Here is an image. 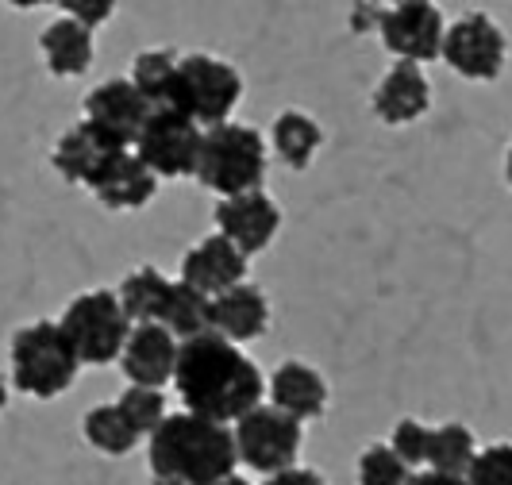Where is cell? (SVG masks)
<instances>
[{
	"mask_svg": "<svg viewBox=\"0 0 512 485\" xmlns=\"http://www.w3.org/2000/svg\"><path fill=\"white\" fill-rule=\"evenodd\" d=\"M39 51L54 77H77L93 66V27L77 20H54L39 35Z\"/></svg>",
	"mask_w": 512,
	"mask_h": 485,
	"instance_id": "ffe728a7",
	"label": "cell"
},
{
	"mask_svg": "<svg viewBox=\"0 0 512 485\" xmlns=\"http://www.w3.org/2000/svg\"><path fill=\"white\" fill-rule=\"evenodd\" d=\"M470 485H512V443H493L478 451V459L466 474Z\"/></svg>",
	"mask_w": 512,
	"mask_h": 485,
	"instance_id": "f1b7e54d",
	"label": "cell"
},
{
	"mask_svg": "<svg viewBox=\"0 0 512 485\" xmlns=\"http://www.w3.org/2000/svg\"><path fill=\"white\" fill-rule=\"evenodd\" d=\"M120 151H131V147L120 143L116 135H108L104 128H97V124L81 120V124H74V128L54 143L51 162H54V170L70 181V185H85V189H89V185L97 181V174H101L104 166Z\"/></svg>",
	"mask_w": 512,
	"mask_h": 485,
	"instance_id": "7c38bea8",
	"label": "cell"
},
{
	"mask_svg": "<svg viewBox=\"0 0 512 485\" xmlns=\"http://www.w3.org/2000/svg\"><path fill=\"white\" fill-rule=\"evenodd\" d=\"M474 459H478V443H474V432H470L466 424H439V428H432L428 470L466 478Z\"/></svg>",
	"mask_w": 512,
	"mask_h": 485,
	"instance_id": "d4e9b609",
	"label": "cell"
},
{
	"mask_svg": "<svg viewBox=\"0 0 512 485\" xmlns=\"http://www.w3.org/2000/svg\"><path fill=\"white\" fill-rule=\"evenodd\" d=\"M389 447L401 455L405 466H428V447H432V428H424L420 420H401L393 435H389Z\"/></svg>",
	"mask_w": 512,
	"mask_h": 485,
	"instance_id": "f546056e",
	"label": "cell"
},
{
	"mask_svg": "<svg viewBox=\"0 0 512 485\" xmlns=\"http://www.w3.org/2000/svg\"><path fill=\"white\" fill-rule=\"evenodd\" d=\"M4 405H8V389H4V382H0V412H4Z\"/></svg>",
	"mask_w": 512,
	"mask_h": 485,
	"instance_id": "74e56055",
	"label": "cell"
},
{
	"mask_svg": "<svg viewBox=\"0 0 512 485\" xmlns=\"http://www.w3.org/2000/svg\"><path fill=\"white\" fill-rule=\"evenodd\" d=\"M382 12H385V8L370 4V0L355 4V12H351V31H378V24H382Z\"/></svg>",
	"mask_w": 512,
	"mask_h": 485,
	"instance_id": "d6a6232c",
	"label": "cell"
},
{
	"mask_svg": "<svg viewBox=\"0 0 512 485\" xmlns=\"http://www.w3.org/2000/svg\"><path fill=\"white\" fill-rule=\"evenodd\" d=\"M262 485H324V478H320L316 470H305V466H289V470L270 474Z\"/></svg>",
	"mask_w": 512,
	"mask_h": 485,
	"instance_id": "1f68e13d",
	"label": "cell"
},
{
	"mask_svg": "<svg viewBox=\"0 0 512 485\" xmlns=\"http://www.w3.org/2000/svg\"><path fill=\"white\" fill-rule=\"evenodd\" d=\"M62 4V12L77 20V24L85 27H101L112 12H116V0H58Z\"/></svg>",
	"mask_w": 512,
	"mask_h": 485,
	"instance_id": "4dcf8cb0",
	"label": "cell"
},
{
	"mask_svg": "<svg viewBox=\"0 0 512 485\" xmlns=\"http://www.w3.org/2000/svg\"><path fill=\"white\" fill-rule=\"evenodd\" d=\"M12 382L20 393L35 401H54L74 385L81 358L70 347L62 324L54 320H35L12 335Z\"/></svg>",
	"mask_w": 512,
	"mask_h": 485,
	"instance_id": "3957f363",
	"label": "cell"
},
{
	"mask_svg": "<svg viewBox=\"0 0 512 485\" xmlns=\"http://www.w3.org/2000/svg\"><path fill=\"white\" fill-rule=\"evenodd\" d=\"M181 281L193 285L205 297H220V293H228V289L247 281V255L231 239H224L220 231L205 235L197 247H189L185 258H181Z\"/></svg>",
	"mask_w": 512,
	"mask_h": 485,
	"instance_id": "4fadbf2b",
	"label": "cell"
},
{
	"mask_svg": "<svg viewBox=\"0 0 512 485\" xmlns=\"http://www.w3.org/2000/svg\"><path fill=\"white\" fill-rule=\"evenodd\" d=\"M151 116V104L143 101V93L131 85V77H112L101 81L89 97H85V120L104 128L108 135H116L120 143L135 147L139 131Z\"/></svg>",
	"mask_w": 512,
	"mask_h": 485,
	"instance_id": "5bb4252c",
	"label": "cell"
},
{
	"mask_svg": "<svg viewBox=\"0 0 512 485\" xmlns=\"http://www.w3.org/2000/svg\"><path fill=\"white\" fill-rule=\"evenodd\" d=\"M93 197L104 208H116V212H131V208H143L158 193V178L147 170V162L135 151H120L108 166H104L97 181L89 185Z\"/></svg>",
	"mask_w": 512,
	"mask_h": 485,
	"instance_id": "e0dca14e",
	"label": "cell"
},
{
	"mask_svg": "<svg viewBox=\"0 0 512 485\" xmlns=\"http://www.w3.org/2000/svg\"><path fill=\"white\" fill-rule=\"evenodd\" d=\"M378 35H382L385 51L393 54L397 62H436L443 54V35H447V24H443V12H439L432 0L424 4H401V8H385L382 24H378Z\"/></svg>",
	"mask_w": 512,
	"mask_h": 485,
	"instance_id": "30bf717a",
	"label": "cell"
},
{
	"mask_svg": "<svg viewBox=\"0 0 512 485\" xmlns=\"http://www.w3.org/2000/svg\"><path fill=\"white\" fill-rule=\"evenodd\" d=\"M170 285L174 281L166 278L158 266H139V270H131L128 278L120 281L116 297H120V305H124L131 324H158Z\"/></svg>",
	"mask_w": 512,
	"mask_h": 485,
	"instance_id": "603a6c76",
	"label": "cell"
},
{
	"mask_svg": "<svg viewBox=\"0 0 512 485\" xmlns=\"http://www.w3.org/2000/svg\"><path fill=\"white\" fill-rule=\"evenodd\" d=\"M412 466L401 462V455L389 443L366 447L359 459V485H409Z\"/></svg>",
	"mask_w": 512,
	"mask_h": 485,
	"instance_id": "83f0119b",
	"label": "cell"
},
{
	"mask_svg": "<svg viewBox=\"0 0 512 485\" xmlns=\"http://www.w3.org/2000/svg\"><path fill=\"white\" fill-rule=\"evenodd\" d=\"M158 485H170V482H158Z\"/></svg>",
	"mask_w": 512,
	"mask_h": 485,
	"instance_id": "ab89813d",
	"label": "cell"
},
{
	"mask_svg": "<svg viewBox=\"0 0 512 485\" xmlns=\"http://www.w3.org/2000/svg\"><path fill=\"white\" fill-rule=\"evenodd\" d=\"M178 351H181V343L166 332L162 324H135L128 335V343H124L120 366H124V374H128L131 385L162 389L166 382H174Z\"/></svg>",
	"mask_w": 512,
	"mask_h": 485,
	"instance_id": "9a60e30c",
	"label": "cell"
},
{
	"mask_svg": "<svg viewBox=\"0 0 512 485\" xmlns=\"http://www.w3.org/2000/svg\"><path fill=\"white\" fill-rule=\"evenodd\" d=\"M85 439L101 451V455H112V459H124L139 447L143 435L128 424V416L120 412V405H97V409L85 412V424H81Z\"/></svg>",
	"mask_w": 512,
	"mask_h": 485,
	"instance_id": "cb8c5ba5",
	"label": "cell"
},
{
	"mask_svg": "<svg viewBox=\"0 0 512 485\" xmlns=\"http://www.w3.org/2000/svg\"><path fill=\"white\" fill-rule=\"evenodd\" d=\"M201 143H205L201 124H193L189 116H181L174 108H151L131 151L147 162L154 178H193Z\"/></svg>",
	"mask_w": 512,
	"mask_h": 485,
	"instance_id": "52a82bcc",
	"label": "cell"
},
{
	"mask_svg": "<svg viewBox=\"0 0 512 485\" xmlns=\"http://www.w3.org/2000/svg\"><path fill=\"white\" fill-rule=\"evenodd\" d=\"M270 328V305L258 285H235L228 293L212 297V332L228 343H251Z\"/></svg>",
	"mask_w": 512,
	"mask_h": 485,
	"instance_id": "d6986e66",
	"label": "cell"
},
{
	"mask_svg": "<svg viewBox=\"0 0 512 485\" xmlns=\"http://www.w3.org/2000/svg\"><path fill=\"white\" fill-rule=\"evenodd\" d=\"M235 435L197 412H174L151 435V474L170 485H216L235 474Z\"/></svg>",
	"mask_w": 512,
	"mask_h": 485,
	"instance_id": "7a4b0ae2",
	"label": "cell"
},
{
	"mask_svg": "<svg viewBox=\"0 0 512 485\" xmlns=\"http://www.w3.org/2000/svg\"><path fill=\"white\" fill-rule=\"evenodd\" d=\"M239 101H243V77L231 62L216 58V54L178 58V77H174V93H170L166 108L189 116L193 124L208 131L216 124H228Z\"/></svg>",
	"mask_w": 512,
	"mask_h": 485,
	"instance_id": "5b68a950",
	"label": "cell"
},
{
	"mask_svg": "<svg viewBox=\"0 0 512 485\" xmlns=\"http://www.w3.org/2000/svg\"><path fill=\"white\" fill-rule=\"evenodd\" d=\"M158 324L174 335L178 343L212 332V297L197 293L193 285H185V281L178 278L170 285V293H166V305H162Z\"/></svg>",
	"mask_w": 512,
	"mask_h": 485,
	"instance_id": "44dd1931",
	"label": "cell"
},
{
	"mask_svg": "<svg viewBox=\"0 0 512 485\" xmlns=\"http://www.w3.org/2000/svg\"><path fill=\"white\" fill-rule=\"evenodd\" d=\"M178 77V54L174 51H143L131 62V85L143 93L151 108H166Z\"/></svg>",
	"mask_w": 512,
	"mask_h": 485,
	"instance_id": "484cf974",
	"label": "cell"
},
{
	"mask_svg": "<svg viewBox=\"0 0 512 485\" xmlns=\"http://www.w3.org/2000/svg\"><path fill=\"white\" fill-rule=\"evenodd\" d=\"M270 143H274V154L282 158L289 170H308L316 151H320V143H324V131H320V124L312 116L289 108V112H282L274 120Z\"/></svg>",
	"mask_w": 512,
	"mask_h": 485,
	"instance_id": "7402d4cb",
	"label": "cell"
},
{
	"mask_svg": "<svg viewBox=\"0 0 512 485\" xmlns=\"http://www.w3.org/2000/svg\"><path fill=\"white\" fill-rule=\"evenodd\" d=\"M270 405L293 416L297 424L316 420L328 409V385L320 378V370H312L308 362H282L270 378Z\"/></svg>",
	"mask_w": 512,
	"mask_h": 485,
	"instance_id": "ac0fdd59",
	"label": "cell"
},
{
	"mask_svg": "<svg viewBox=\"0 0 512 485\" xmlns=\"http://www.w3.org/2000/svg\"><path fill=\"white\" fill-rule=\"evenodd\" d=\"M205 189L220 197H239V193H255L266 178V139L251 124H216L205 131L201 158H197V174Z\"/></svg>",
	"mask_w": 512,
	"mask_h": 485,
	"instance_id": "277c9868",
	"label": "cell"
},
{
	"mask_svg": "<svg viewBox=\"0 0 512 485\" xmlns=\"http://www.w3.org/2000/svg\"><path fill=\"white\" fill-rule=\"evenodd\" d=\"M62 332L77 351L81 366H108L124 355V343L131 335V324L120 297L112 289H89L74 297L62 312Z\"/></svg>",
	"mask_w": 512,
	"mask_h": 485,
	"instance_id": "8992f818",
	"label": "cell"
},
{
	"mask_svg": "<svg viewBox=\"0 0 512 485\" xmlns=\"http://www.w3.org/2000/svg\"><path fill=\"white\" fill-rule=\"evenodd\" d=\"M439 58L466 81H497L509 58V43H505V31L493 24V16L466 12L447 27Z\"/></svg>",
	"mask_w": 512,
	"mask_h": 485,
	"instance_id": "9c48e42d",
	"label": "cell"
},
{
	"mask_svg": "<svg viewBox=\"0 0 512 485\" xmlns=\"http://www.w3.org/2000/svg\"><path fill=\"white\" fill-rule=\"evenodd\" d=\"M428 104H432V85L424 77V66L416 62H393V70L374 89V116L389 128L416 124L428 112Z\"/></svg>",
	"mask_w": 512,
	"mask_h": 485,
	"instance_id": "2e32d148",
	"label": "cell"
},
{
	"mask_svg": "<svg viewBox=\"0 0 512 485\" xmlns=\"http://www.w3.org/2000/svg\"><path fill=\"white\" fill-rule=\"evenodd\" d=\"M235 455L243 466H251L258 474H278V470H289L297 466V455H301V424L293 416H285L282 409L274 405H258L251 409L243 420H235Z\"/></svg>",
	"mask_w": 512,
	"mask_h": 485,
	"instance_id": "ba28073f",
	"label": "cell"
},
{
	"mask_svg": "<svg viewBox=\"0 0 512 485\" xmlns=\"http://www.w3.org/2000/svg\"><path fill=\"white\" fill-rule=\"evenodd\" d=\"M120 412L128 416V424L135 428L139 435H147L151 439L158 428H162V420L170 416L166 412V397H162V389H151V385H128L124 393H120Z\"/></svg>",
	"mask_w": 512,
	"mask_h": 485,
	"instance_id": "4316f807",
	"label": "cell"
},
{
	"mask_svg": "<svg viewBox=\"0 0 512 485\" xmlns=\"http://www.w3.org/2000/svg\"><path fill=\"white\" fill-rule=\"evenodd\" d=\"M12 8H43V4H54V0H8Z\"/></svg>",
	"mask_w": 512,
	"mask_h": 485,
	"instance_id": "e575fe53",
	"label": "cell"
},
{
	"mask_svg": "<svg viewBox=\"0 0 512 485\" xmlns=\"http://www.w3.org/2000/svg\"><path fill=\"white\" fill-rule=\"evenodd\" d=\"M401 4H424V0H393V8H401Z\"/></svg>",
	"mask_w": 512,
	"mask_h": 485,
	"instance_id": "f35d334b",
	"label": "cell"
},
{
	"mask_svg": "<svg viewBox=\"0 0 512 485\" xmlns=\"http://www.w3.org/2000/svg\"><path fill=\"white\" fill-rule=\"evenodd\" d=\"M216 228H220L224 239H231L243 255L251 258L274 243V235L282 228V208L262 189L239 193V197H224L216 205Z\"/></svg>",
	"mask_w": 512,
	"mask_h": 485,
	"instance_id": "8fae6325",
	"label": "cell"
},
{
	"mask_svg": "<svg viewBox=\"0 0 512 485\" xmlns=\"http://www.w3.org/2000/svg\"><path fill=\"white\" fill-rule=\"evenodd\" d=\"M216 485H251L247 478H239V474H228V478H220Z\"/></svg>",
	"mask_w": 512,
	"mask_h": 485,
	"instance_id": "d590c367",
	"label": "cell"
},
{
	"mask_svg": "<svg viewBox=\"0 0 512 485\" xmlns=\"http://www.w3.org/2000/svg\"><path fill=\"white\" fill-rule=\"evenodd\" d=\"M174 385L185 412H197L216 424L243 420L247 412L262 405V393H266L262 370L239 351V343H228L216 332L181 343Z\"/></svg>",
	"mask_w": 512,
	"mask_h": 485,
	"instance_id": "6da1fadb",
	"label": "cell"
},
{
	"mask_svg": "<svg viewBox=\"0 0 512 485\" xmlns=\"http://www.w3.org/2000/svg\"><path fill=\"white\" fill-rule=\"evenodd\" d=\"M505 181L512 185V143H509V154H505Z\"/></svg>",
	"mask_w": 512,
	"mask_h": 485,
	"instance_id": "8d00e7d4",
	"label": "cell"
},
{
	"mask_svg": "<svg viewBox=\"0 0 512 485\" xmlns=\"http://www.w3.org/2000/svg\"><path fill=\"white\" fill-rule=\"evenodd\" d=\"M409 485H470L466 478H455V474H436V470H424V474H412Z\"/></svg>",
	"mask_w": 512,
	"mask_h": 485,
	"instance_id": "836d02e7",
	"label": "cell"
}]
</instances>
